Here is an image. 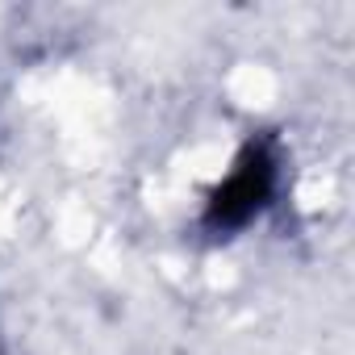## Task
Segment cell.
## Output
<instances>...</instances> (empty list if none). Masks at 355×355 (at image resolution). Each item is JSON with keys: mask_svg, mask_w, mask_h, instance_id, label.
I'll list each match as a JSON object with an SVG mask.
<instances>
[{"mask_svg": "<svg viewBox=\"0 0 355 355\" xmlns=\"http://www.w3.org/2000/svg\"><path fill=\"white\" fill-rule=\"evenodd\" d=\"M276 189H280V142L272 134H255L243 142L234 171L209 193L201 230L209 239H234L272 205Z\"/></svg>", "mask_w": 355, "mask_h": 355, "instance_id": "cell-1", "label": "cell"}]
</instances>
